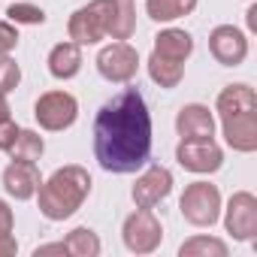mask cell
I'll list each match as a JSON object with an SVG mask.
<instances>
[{"instance_id":"6da1fadb","label":"cell","mask_w":257,"mask_h":257,"mask_svg":"<svg viewBox=\"0 0 257 257\" xmlns=\"http://www.w3.org/2000/svg\"><path fill=\"white\" fill-rule=\"evenodd\" d=\"M94 155L106 173H137L152 161V115L140 88H124L100 106Z\"/></svg>"},{"instance_id":"7a4b0ae2","label":"cell","mask_w":257,"mask_h":257,"mask_svg":"<svg viewBox=\"0 0 257 257\" xmlns=\"http://www.w3.org/2000/svg\"><path fill=\"white\" fill-rule=\"evenodd\" d=\"M224 140L236 152L257 149V94L248 85H227L218 94Z\"/></svg>"},{"instance_id":"3957f363","label":"cell","mask_w":257,"mask_h":257,"mask_svg":"<svg viewBox=\"0 0 257 257\" xmlns=\"http://www.w3.org/2000/svg\"><path fill=\"white\" fill-rule=\"evenodd\" d=\"M37 191H40V212L49 221H64L91 194V176L85 167L70 164V167L55 170L46 182H40Z\"/></svg>"},{"instance_id":"277c9868","label":"cell","mask_w":257,"mask_h":257,"mask_svg":"<svg viewBox=\"0 0 257 257\" xmlns=\"http://www.w3.org/2000/svg\"><path fill=\"white\" fill-rule=\"evenodd\" d=\"M179 209H182L185 221H191L194 227H212L221 212V191L209 182H194L185 188Z\"/></svg>"},{"instance_id":"5b68a950","label":"cell","mask_w":257,"mask_h":257,"mask_svg":"<svg viewBox=\"0 0 257 257\" xmlns=\"http://www.w3.org/2000/svg\"><path fill=\"white\" fill-rule=\"evenodd\" d=\"M109 31V0H91L88 7L76 10L70 25H67V34L76 46H91V43H100Z\"/></svg>"},{"instance_id":"8992f818","label":"cell","mask_w":257,"mask_h":257,"mask_svg":"<svg viewBox=\"0 0 257 257\" xmlns=\"http://www.w3.org/2000/svg\"><path fill=\"white\" fill-rule=\"evenodd\" d=\"M97 70L106 82H131L140 70V55L131 43L115 40L112 46L100 49L97 55Z\"/></svg>"},{"instance_id":"52a82bcc","label":"cell","mask_w":257,"mask_h":257,"mask_svg":"<svg viewBox=\"0 0 257 257\" xmlns=\"http://www.w3.org/2000/svg\"><path fill=\"white\" fill-rule=\"evenodd\" d=\"M34 115H37L40 127H46V131H64V127H70L76 121L79 103L67 91H46V94H40Z\"/></svg>"},{"instance_id":"ba28073f","label":"cell","mask_w":257,"mask_h":257,"mask_svg":"<svg viewBox=\"0 0 257 257\" xmlns=\"http://www.w3.org/2000/svg\"><path fill=\"white\" fill-rule=\"evenodd\" d=\"M121 236H124V245L131 248V251L149 254V251H155L161 245L164 230H161V221L152 215V209H140V212H134L131 218L124 221Z\"/></svg>"},{"instance_id":"9c48e42d","label":"cell","mask_w":257,"mask_h":257,"mask_svg":"<svg viewBox=\"0 0 257 257\" xmlns=\"http://www.w3.org/2000/svg\"><path fill=\"white\" fill-rule=\"evenodd\" d=\"M224 227H227V233H233V239L251 242L257 236V197L248 194V191L233 194L230 203H227Z\"/></svg>"},{"instance_id":"30bf717a","label":"cell","mask_w":257,"mask_h":257,"mask_svg":"<svg viewBox=\"0 0 257 257\" xmlns=\"http://www.w3.org/2000/svg\"><path fill=\"white\" fill-rule=\"evenodd\" d=\"M176 161L191 173H215V170H221L224 155L212 137L209 140H182L176 149Z\"/></svg>"},{"instance_id":"8fae6325","label":"cell","mask_w":257,"mask_h":257,"mask_svg":"<svg viewBox=\"0 0 257 257\" xmlns=\"http://www.w3.org/2000/svg\"><path fill=\"white\" fill-rule=\"evenodd\" d=\"M173 191V176L167 167L161 164H152L134 185V203L137 209H155L161 200H167Z\"/></svg>"},{"instance_id":"7c38bea8","label":"cell","mask_w":257,"mask_h":257,"mask_svg":"<svg viewBox=\"0 0 257 257\" xmlns=\"http://www.w3.org/2000/svg\"><path fill=\"white\" fill-rule=\"evenodd\" d=\"M209 52H212V58H215L218 64L236 67V64H242L245 55H248V40H245V34H242L239 28L221 25V28H215L212 37H209Z\"/></svg>"},{"instance_id":"4fadbf2b","label":"cell","mask_w":257,"mask_h":257,"mask_svg":"<svg viewBox=\"0 0 257 257\" xmlns=\"http://www.w3.org/2000/svg\"><path fill=\"white\" fill-rule=\"evenodd\" d=\"M40 170L34 161H13L4 170V188L16 197V200H31L40 188Z\"/></svg>"},{"instance_id":"5bb4252c","label":"cell","mask_w":257,"mask_h":257,"mask_svg":"<svg viewBox=\"0 0 257 257\" xmlns=\"http://www.w3.org/2000/svg\"><path fill=\"white\" fill-rule=\"evenodd\" d=\"M176 127H179V137L182 140H209L215 131V118L206 106L200 103H188L179 109L176 115Z\"/></svg>"},{"instance_id":"9a60e30c","label":"cell","mask_w":257,"mask_h":257,"mask_svg":"<svg viewBox=\"0 0 257 257\" xmlns=\"http://www.w3.org/2000/svg\"><path fill=\"white\" fill-rule=\"evenodd\" d=\"M82 70V49L70 40V43H58L49 52V73L55 79H73Z\"/></svg>"},{"instance_id":"2e32d148","label":"cell","mask_w":257,"mask_h":257,"mask_svg":"<svg viewBox=\"0 0 257 257\" xmlns=\"http://www.w3.org/2000/svg\"><path fill=\"white\" fill-rule=\"evenodd\" d=\"M137 31V7L134 0H109V31L112 40H131Z\"/></svg>"},{"instance_id":"e0dca14e","label":"cell","mask_w":257,"mask_h":257,"mask_svg":"<svg viewBox=\"0 0 257 257\" xmlns=\"http://www.w3.org/2000/svg\"><path fill=\"white\" fill-rule=\"evenodd\" d=\"M155 52L170 58V61H188L191 52H194V40L188 31H179V28H170V31H161L155 37Z\"/></svg>"},{"instance_id":"ac0fdd59","label":"cell","mask_w":257,"mask_h":257,"mask_svg":"<svg viewBox=\"0 0 257 257\" xmlns=\"http://www.w3.org/2000/svg\"><path fill=\"white\" fill-rule=\"evenodd\" d=\"M149 76L161 88H176L182 82V76H185V64L182 61H170V58L152 52V58H149Z\"/></svg>"},{"instance_id":"d6986e66","label":"cell","mask_w":257,"mask_h":257,"mask_svg":"<svg viewBox=\"0 0 257 257\" xmlns=\"http://www.w3.org/2000/svg\"><path fill=\"white\" fill-rule=\"evenodd\" d=\"M197 0H146V13L155 22H173L188 13H194Z\"/></svg>"},{"instance_id":"ffe728a7","label":"cell","mask_w":257,"mask_h":257,"mask_svg":"<svg viewBox=\"0 0 257 257\" xmlns=\"http://www.w3.org/2000/svg\"><path fill=\"white\" fill-rule=\"evenodd\" d=\"M43 137L37 134V131H19V137H16V143L7 149L10 155H13V161H40V155H43Z\"/></svg>"},{"instance_id":"44dd1931","label":"cell","mask_w":257,"mask_h":257,"mask_svg":"<svg viewBox=\"0 0 257 257\" xmlns=\"http://www.w3.org/2000/svg\"><path fill=\"white\" fill-rule=\"evenodd\" d=\"M64 245H67V254H73V257H97L100 254V239L88 227H76L64 239Z\"/></svg>"},{"instance_id":"7402d4cb","label":"cell","mask_w":257,"mask_h":257,"mask_svg":"<svg viewBox=\"0 0 257 257\" xmlns=\"http://www.w3.org/2000/svg\"><path fill=\"white\" fill-rule=\"evenodd\" d=\"M182 257H227V245L221 239H212V236H194L188 239L182 248H179Z\"/></svg>"},{"instance_id":"603a6c76","label":"cell","mask_w":257,"mask_h":257,"mask_svg":"<svg viewBox=\"0 0 257 257\" xmlns=\"http://www.w3.org/2000/svg\"><path fill=\"white\" fill-rule=\"evenodd\" d=\"M7 16H10V22H16V25H43V22H46V13H43L40 7H34V4H13V7L7 10Z\"/></svg>"},{"instance_id":"cb8c5ba5","label":"cell","mask_w":257,"mask_h":257,"mask_svg":"<svg viewBox=\"0 0 257 257\" xmlns=\"http://www.w3.org/2000/svg\"><path fill=\"white\" fill-rule=\"evenodd\" d=\"M19 82H22V70H19V64H16L10 55H0V94L16 91Z\"/></svg>"},{"instance_id":"d4e9b609","label":"cell","mask_w":257,"mask_h":257,"mask_svg":"<svg viewBox=\"0 0 257 257\" xmlns=\"http://www.w3.org/2000/svg\"><path fill=\"white\" fill-rule=\"evenodd\" d=\"M19 46V31L10 22H0V55H10Z\"/></svg>"},{"instance_id":"484cf974","label":"cell","mask_w":257,"mask_h":257,"mask_svg":"<svg viewBox=\"0 0 257 257\" xmlns=\"http://www.w3.org/2000/svg\"><path fill=\"white\" fill-rule=\"evenodd\" d=\"M16 137H19V124H16L13 118L0 121V152H7V149L16 143Z\"/></svg>"},{"instance_id":"4316f807","label":"cell","mask_w":257,"mask_h":257,"mask_svg":"<svg viewBox=\"0 0 257 257\" xmlns=\"http://www.w3.org/2000/svg\"><path fill=\"white\" fill-rule=\"evenodd\" d=\"M7 233H13V209L0 200V236H7Z\"/></svg>"},{"instance_id":"83f0119b","label":"cell","mask_w":257,"mask_h":257,"mask_svg":"<svg viewBox=\"0 0 257 257\" xmlns=\"http://www.w3.org/2000/svg\"><path fill=\"white\" fill-rule=\"evenodd\" d=\"M16 248H19V245H16V239H13L10 233H7V236H0V257H13Z\"/></svg>"},{"instance_id":"f1b7e54d","label":"cell","mask_w":257,"mask_h":257,"mask_svg":"<svg viewBox=\"0 0 257 257\" xmlns=\"http://www.w3.org/2000/svg\"><path fill=\"white\" fill-rule=\"evenodd\" d=\"M34 254H37V257H43V254H67V245H64V242H58V245H40Z\"/></svg>"},{"instance_id":"f546056e","label":"cell","mask_w":257,"mask_h":257,"mask_svg":"<svg viewBox=\"0 0 257 257\" xmlns=\"http://www.w3.org/2000/svg\"><path fill=\"white\" fill-rule=\"evenodd\" d=\"M7 118H13L10 115V103H7V94H0V121H7Z\"/></svg>"},{"instance_id":"4dcf8cb0","label":"cell","mask_w":257,"mask_h":257,"mask_svg":"<svg viewBox=\"0 0 257 257\" xmlns=\"http://www.w3.org/2000/svg\"><path fill=\"white\" fill-rule=\"evenodd\" d=\"M248 28H251V31H257V7H251V10H248Z\"/></svg>"}]
</instances>
